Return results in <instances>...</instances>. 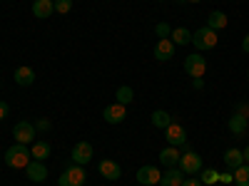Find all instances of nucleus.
Instances as JSON below:
<instances>
[{
  "label": "nucleus",
  "mask_w": 249,
  "mask_h": 186,
  "mask_svg": "<svg viewBox=\"0 0 249 186\" xmlns=\"http://www.w3.org/2000/svg\"><path fill=\"white\" fill-rule=\"evenodd\" d=\"M217 43H219V35H217V30L207 28V25L192 32V45H195V47H197L199 52H204V50H212V47H217Z\"/></svg>",
  "instance_id": "f03ea898"
},
{
  "label": "nucleus",
  "mask_w": 249,
  "mask_h": 186,
  "mask_svg": "<svg viewBox=\"0 0 249 186\" xmlns=\"http://www.w3.org/2000/svg\"><path fill=\"white\" fill-rule=\"evenodd\" d=\"M115 97H117V105H124L127 107L130 102L135 99V92H132V87H127V85H122L117 92H115Z\"/></svg>",
  "instance_id": "393cba45"
},
{
  "label": "nucleus",
  "mask_w": 249,
  "mask_h": 186,
  "mask_svg": "<svg viewBox=\"0 0 249 186\" xmlns=\"http://www.w3.org/2000/svg\"><path fill=\"white\" fill-rule=\"evenodd\" d=\"M102 117H105L107 124H122L124 117H127V109H124V105H117V102H115V105H107L105 107Z\"/></svg>",
  "instance_id": "9b49d317"
},
{
  "label": "nucleus",
  "mask_w": 249,
  "mask_h": 186,
  "mask_svg": "<svg viewBox=\"0 0 249 186\" xmlns=\"http://www.w3.org/2000/svg\"><path fill=\"white\" fill-rule=\"evenodd\" d=\"M227 23H230V20H227V15H224L222 10H212L210 17H207V28H212V30H217V32L224 30Z\"/></svg>",
  "instance_id": "6ab92c4d"
},
{
  "label": "nucleus",
  "mask_w": 249,
  "mask_h": 186,
  "mask_svg": "<svg viewBox=\"0 0 249 186\" xmlns=\"http://www.w3.org/2000/svg\"><path fill=\"white\" fill-rule=\"evenodd\" d=\"M192 87H195V90H204V79H202V77H195V79H192Z\"/></svg>",
  "instance_id": "2f4dec72"
},
{
  "label": "nucleus",
  "mask_w": 249,
  "mask_h": 186,
  "mask_svg": "<svg viewBox=\"0 0 249 186\" xmlns=\"http://www.w3.org/2000/svg\"><path fill=\"white\" fill-rule=\"evenodd\" d=\"M227 127H230V132H232L234 137H242V134L249 129V119H247L244 114H239V112H237V114H232V117H230Z\"/></svg>",
  "instance_id": "2eb2a0df"
},
{
  "label": "nucleus",
  "mask_w": 249,
  "mask_h": 186,
  "mask_svg": "<svg viewBox=\"0 0 249 186\" xmlns=\"http://www.w3.org/2000/svg\"><path fill=\"white\" fill-rule=\"evenodd\" d=\"M179 152H177V147H164L162 152H160V164L164 169H170V167H177L179 164Z\"/></svg>",
  "instance_id": "dca6fc26"
},
{
  "label": "nucleus",
  "mask_w": 249,
  "mask_h": 186,
  "mask_svg": "<svg viewBox=\"0 0 249 186\" xmlns=\"http://www.w3.org/2000/svg\"><path fill=\"white\" fill-rule=\"evenodd\" d=\"M97 169H100V174L105 176L107 181H117L122 176V167H120L117 161H112V159H102Z\"/></svg>",
  "instance_id": "f8f14e48"
},
{
  "label": "nucleus",
  "mask_w": 249,
  "mask_h": 186,
  "mask_svg": "<svg viewBox=\"0 0 249 186\" xmlns=\"http://www.w3.org/2000/svg\"><path fill=\"white\" fill-rule=\"evenodd\" d=\"M219 181H222V184H230V181H232V174H219Z\"/></svg>",
  "instance_id": "72a5a7b5"
},
{
  "label": "nucleus",
  "mask_w": 249,
  "mask_h": 186,
  "mask_svg": "<svg viewBox=\"0 0 249 186\" xmlns=\"http://www.w3.org/2000/svg\"><path fill=\"white\" fill-rule=\"evenodd\" d=\"M30 159H33V154L25 144H13L10 149H5V164L10 169H25Z\"/></svg>",
  "instance_id": "f257e3e1"
},
{
  "label": "nucleus",
  "mask_w": 249,
  "mask_h": 186,
  "mask_svg": "<svg viewBox=\"0 0 249 186\" xmlns=\"http://www.w3.org/2000/svg\"><path fill=\"white\" fill-rule=\"evenodd\" d=\"M53 13H55V3H53V0H35V3H33V15L40 17V20L50 17Z\"/></svg>",
  "instance_id": "a211bd4d"
},
{
  "label": "nucleus",
  "mask_w": 249,
  "mask_h": 186,
  "mask_svg": "<svg viewBox=\"0 0 249 186\" xmlns=\"http://www.w3.org/2000/svg\"><path fill=\"white\" fill-rule=\"evenodd\" d=\"M13 79H15V85H20V87H30L33 82H35V70L28 67V65H23V67H18L13 72Z\"/></svg>",
  "instance_id": "4468645a"
},
{
  "label": "nucleus",
  "mask_w": 249,
  "mask_h": 186,
  "mask_svg": "<svg viewBox=\"0 0 249 186\" xmlns=\"http://www.w3.org/2000/svg\"><path fill=\"white\" fill-rule=\"evenodd\" d=\"M177 167L182 169V174H199V171H202V159H199L197 152L187 149V152L179 156V164H177Z\"/></svg>",
  "instance_id": "39448f33"
},
{
  "label": "nucleus",
  "mask_w": 249,
  "mask_h": 186,
  "mask_svg": "<svg viewBox=\"0 0 249 186\" xmlns=\"http://www.w3.org/2000/svg\"><path fill=\"white\" fill-rule=\"evenodd\" d=\"M50 127H53L50 119H37V122H35V129H37V132H48Z\"/></svg>",
  "instance_id": "c85d7f7f"
},
{
  "label": "nucleus",
  "mask_w": 249,
  "mask_h": 186,
  "mask_svg": "<svg viewBox=\"0 0 249 186\" xmlns=\"http://www.w3.org/2000/svg\"><path fill=\"white\" fill-rule=\"evenodd\" d=\"M175 43L170 37H164V40H160V43L155 45V60H160V62H170L172 57H175Z\"/></svg>",
  "instance_id": "9d476101"
},
{
  "label": "nucleus",
  "mask_w": 249,
  "mask_h": 186,
  "mask_svg": "<svg viewBox=\"0 0 249 186\" xmlns=\"http://www.w3.org/2000/svg\"><path fill=\"white\" fill-rule=\"evenodd\" d=\"M247 79H249V72H247Z\"/></svg>",
  "instance_id": "e433bc0d"
},
{
  "label": "nucleus",
  "mask_w": 249,
  "mask_h": 186,
  "mask_svg": "<svg viewBox=\"0 0 249 186\" xmlns=\"http://www.w3.org/2000/svg\"><path fill=\"white\" fill-rule=\"evenodd\" d=\"M30 154H33L35 161H45V159L50 156V144L35 139V141H33V147H30Z\"/></svg>",
  "instance_id": "aec40b11"
},
{
  "label": "nucleus",
  "mask_w": 249,
  "mask_h": 186,
  "mask_svg": "<svg viewBox=\"0 0 249 186\" xmlns=\"http://www.w3.org/2000/svg\"><path fill=\"white\" fill-rule=\"evenodd\" d=\"M224 164H227V167H230L232 171H234L237 167H242V164H244L242 149H227V152H224Z\"/></svg>",
  "instance_id": "4be33fe9"
},
{
  "label": "nucleus",
  "mask_w": 249,
  "mask_h": 186,
  "mask_svg": "<svg viewBox=\"0 0 249 186\" xmlns=\"http://www.w3.org/2000/svg\"><path fill=\"white\" fill-rule=\"evenodd\" d=\"M85 167H80V164H70V167H65V171L60 174L57 179V186H85Z\"/></svg>",
  "instance_id": "7ed1b4c3"
},
{
  "label": "nucleus",
  "mask_w": 249,
  "mask_h": 186,
  "mask_svg": "<svg viewBox=\"0 0 249 186\" xmlns=\"http://www.w3.org/2000/svg\"><path fill=\"white\" fill-rule=\"evenodd\" d=\"M232 181H234L237 186H249V164H242V167L234 169Z\"/></svg>",
  "instance_id": "b1692460"
},
{
  "label": "nucleus",
  "mask_w": 249,
  "mask_h": 186,
  "mask_svg": "<svg viewBox=\"0 0 249 186\" xmlns=\"http://www.w3.org/2000/svg\"><path fill=\"white\" fill-rule=\"evenodd\" d=\"M170 124H172V114H170V112H164V109H155V112H152V127L167 129Z\"/></svg>",
  "instance_id": "412c9836"
},
{
  "label": "nucleus",
  "mask_w": 249,
  "mask_h": 186,
  "mask_svg": "<svg viewBox=\"0 0 249 186\" xmlns=\"http://www.w3.org/2000/svg\"><path fill=\"white\" fill-rule=\"evenodd\" d=\"M164 139H167L170 147H182V144H187V132H184V127L172 122L170 127L164 129Z\"/></svg>",
  "instance_id": "6e6552de"
},
{
  "label": "nucleus",
  "mask_w": 249,
  "mask_h": 186,
  "mask_svg": "<svg viewBox=\"0 0 249 186\" xmlns=\"http://www.w3.org/2000/svg\"><path fill=\"white\" fill-rule=\"evenodd\" d=\"M182 186H202V179H197V176L184 179V181H182Z\"/></svg>",
  "instance_id": "c756f323"
},
{
  "label": "nucleus",
  "mask_w": 249,
  "mask_h": 186,
  "mask_svg": "<svg viewBox=\"0 0 249 186\" xmlns=\"http://www.w3.org/2000/svg\"><path fill=\"white\" fill-rule=\"evenodd\" d=\"M8 112H10L8 102H0V119H5V117H8Z\"/></svg>",
  "instance_id": "7c9ffc66"
},
{
  "label": "nucleus",
  "mask_w": 249,
  "mask_h": 186,
  "mask_svg": "<svg viewBox=\"0 0 249 186\" xmlns=\"http://www.w3.org/2000/svg\"><path fill=\"white\" fill-rule=\"evenodd\" d=\"M25 174H28L30 181L40 184V181H45V179H48V167H45L43 161H30L28 167H25Z\"/></svg>",
  "instance_id": "ddd939ff"
},
{
  "label": "nucleus",
  "mask_w": 249,
  "mask_h": 186,
  "mask_svg": "<svg viewBox=\"0 0 249 186\" xmlns=\"http://www.w3.org/2000/svg\"><path fill=\"white\" fill-rule=\"evenodd\" d=\"M53 3H55V13L60 15H68L72 10V0H53Z\"/></svg>",
  "instance_id": "a878e982"
},
{
  "label": "nucleus",
  "mask_w": 249,
  "mask_h": 186,
  "mask_svg": "<svg viewBox=\"0 0 249 186\" xmlns=\"http://www.w3.org/2000/svg\"><path fill=\"white\" fill-rule=\"evenodd\" d=\"M155 32L160 35V40H164V37L172 35V28H170L167 23H157V25H155Z\"/></svg>",
  "instance_id": "cd10ccee"
},
{
  "label": "nucleus",
  "mask_w": 249,
  "mask_h": 186,
  "mask_svg": "<svg viewBox=\"0 0 249 186\" xmlns=\"http://www.w3.org/2000/svg\"><path fill=\"white\" fill-rule=\"evenodd\" d=\"M202 179H204V186H212V184H217V181H219V171L207 169V171L202 174Z\"/></svg>",
  "instance_id": "bb28decb"
},
{
  "label": "nucleus",
  "mask_w": 249,
  "mask_h": 186,
  "mask_svg": "<svg viewBox=\"0 0 249 186\" xmlns=\"http://www.w3.org/2000/svg\"><path fill=\"white\" fill-rule=\"evenodd\" d=\"M242 50L249 55V35H244V40H242Z\"/></svg>",
  "instance_id": "473e14b6"
},
{
  "label": "nucleus",
  "mask_w": 249,
  "mask_h": 186,
  "mask_svg": "<svg viewBox=\"0 0 249 186\" xmlns=\"http://www.w3.org/2000/svg\"><path fill=\"white\" fill-rule=\"evenodd\" d=\"M242 156H244V164H249V147H244V152H242Z\"/></svg>",
  "instance_id": "f704fd0d"
},
{
  "label": "nucleus",
  "mask_w": 249,
  "mask_h": 186,
  "mask_svg": "<svg viewBox=\"0 0 249 186\" xmlns=\"http://www.w3.org/2000/svg\"><path fill=\"white\" fill-rule=\"evenodd\" d=\"M13 137H15V144H33L35 137H37V129H35V124L33 122H18L15 127H13Z\"/></svg>",
  "instance_id": "20e7f679"
},
{
  "label": "nucleus",
  "mask_w": 249,
  "mask_h": 186,
  "mask_svg": "<svg viewBox=\"0 0 249 186\" xmlns=\"http://www.w3.org/2000/svg\"><path fill=\"white\" fill-rule=\"evenodd\" d=\"M160 179H162V171L157 167H140L137 169V184H142V186H155V184H160Z\"/></svg>",
  "instance_id": "1a4fd4ad"
},
{
  "label": "nucleus",
  "mask_w": 249,
  "mask_h": 186,
  "mask_svg": "<svg viewBox=\"0 0 249 186\" xmlns=\"http://www.w3.org/2000/svg\"><path fill=\"white\" fill-rule=\"evenodd\" d=\"M92 144L90 141H77L75 147H72V152H70V156H72V164H80V167H85V164H90L92 161Z\"/></svg>",
  "instance_id": "423d86ee"
},
{
  "label": "nucleus",
  "mask_w": 249,
  "mask_h": 186,
  "mask_svg": "<svg viewBox=\"0 0 249 186\" xmlns=\"http://www.w3.org/2000/svg\"><path fill=\"white\" fill-rule=\"evenodd\" d=\"M170 40H172L175 45H187V43H192V32L187 30V28H175L172 35H170Z\"/></svg>",
  "instance_id": "5701e85b"
},
{
  "label": "nucleus",
  "mask_w": 249,
  "mask_h": 186,
  "mask_svg": "<svg viewBox=\"0 0 249 186\" xmlns=\"http://www.w3.org/2000/svg\"><path fill=\"white\" fill-rule=\"evenodd\" d=\"M182 181H184V174H182V169H177V167H170L167 171L162 174V179H160L162 186H182Z\"/></svg>",
  "instance_id": "f3484780"
},
{
  "label": "nucleus",
  "mask_w": 249,
  "mask_h": 186,
  "mask_svg": "<svg viewBox=\"0 0 249 186\" xmlns=\"http://www.w3.org/2000/svg\"><path fill=\"white\" fill-rule=\"evenodd\" d=\"M179 3H199V0H179Z\"/></svg>",
  "instance_id": "c9c22d12"
},
{
  "label": "nucleus",
  "mask_w": 249,
  "mask_h": 186,
  "mask_svg": "<svg viewBox=\"0 0 249 186\" xmlns=\"http://www.w3.org/2000/svg\"><path fill=\"white\" fill-rule=\"evenodd\" d=\"M184 72L192 77H204L207 72V60L202 55H187L184 57Z\"/></svg>",
  "instance_id": "0eeeda50"
}]
</instances>
